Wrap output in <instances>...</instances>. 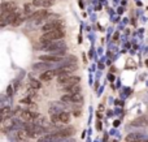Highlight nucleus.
Returning a JSON list of instances; mask_svg holds the SVG:
<instances>
[{
    "mask_svg": "<svg viewBox=\"0 0 148 142\" xmlns=\"http://www.w3.org/2000/svg\"><path fill=\"white\" fill-rule=\"evenodd\" d=\"M64 35H65V31L62 30V29L52 30V31H48V33H43V35L40 37V43L59 40V39H61V38H64Z\"/></svg>",
    "mask_w": 148,
    "mask_h": 142,
    "instance_id": "nucleus-3",
    "label": "nucleus"
},
{
    "mask_svg": "<svg viewBox=\"0 0 148 142\" xmlns=\"http://www.w3.org/2000/svg\"><path fill=\"white\" fill-rule=\"evenodd\" d=\"M70 120V115L68 112H57V114L51 115V121L53 124H66Z\"/></svg>",
    "mask_w": 148,
    "mask_h": 142,
    "instance_id": "nucleus-5",
    "label": "nucleus"
},
{
    "mask_svg": "<svg viewBox=\"0 0 148 142\" xmlns=\"http://www.w3.org/2000/svg\"><path fill=\"white\" fill-rule=\"evenodd\" d=\"M42 48L46 51L51 52L52 55L57 56H64L66 51V43L64 40H52V42H44L42 43Z\"/></svg>",
    "mask_w": 148,
    "mask_h": 142,
    "instance_id": "nucleus-1",
    "label": "nucleus"
},
{
    "mask_svg": "<svg viewBox=\"0 0 148 142\" xmlns=\"http://www.w3.org/2000/svg\"><path fill=\"white\" fill-rule=\"evenodd\" d=\"M138 142H148V139H144V141H138Z\"/></svg>",
    "mask_w": 148,
    "mask_h": 142,
    "instance_id": "nucleus-23",
    "label": "nucleus"
},
{
    "mask_svg": "<svg viewBox=\"0 0 148 142\" xmlns=\"http://www.w3.org/2000/svg\"><path fill=\"white\" fill-rule=\"evenodd\" d=\"M56 3V0H33V5L39 8H50Z\"/></svg>",
    "mask_w": 148,
    "mask_h": 142,
    "instance_id": "nucleus-13",
    "label": "nucleus"
},
{
    "mask_svg": "<svg viewBox=\"0 0 148 142\" xmlns=\"http://www.w3.org/2000/svg\"><path fill=\"white\" fill-rule=\"evenodd\" d=\"M147 139V134L143 133H130L126 137V142H138V141H144Z\"/></svg>",
    "mask_w": 148,
    "mask_h": 142,
    "instance_id": "nucleus-11",
    "label": "nucleus"
},
{
    "mask_svg": "<svg viewBox=\"0 0 148 142\" xmlns=\"http://www.w3.org/2000/svg\"><path fill=\"white\" fill-rule=\"evenodd\" d=\"M74 132H76L74 128H64V129H60V131H57V132H53V134H55L57 138L62 139V138H66V137L73 136Z\"/></svg>",
    "mask_w": 148,
    "mask_h": 142,
    "instance_id": "nucleus-9",
    "label": "nucleus"
},
{
    "mask_svg": "<svg viewBox=\"0 0 148 142\" xmlns=\"http://www.w3.org/2000/svg\"><path fill=\"white\" fill-rule=\"evenodd\" d=\"M55 63H48V61H40L38 64H34L33 65V69L36 72H47V71H51Z\"/></svg>",
    "mask_w": 148,
    "mask_h": 142,
    "instance_id": "nucleus-8",
    "label": "nucleus"
},
{
    "mask_svg": "<svg viewBox=\"0 0 148 142\" xmlns=\"http://www.w3.org/2000/svg\"><path fill=\"white\" fill-rule=\"evenodd\" d=\"M83 100V97H82V94L78 93V94H64L61 97V102L64 103H79Z\"/></svg>",
    "mask_w": 148,
    "mask_h": 142,
    "instance_id": "nucleus-7",
    "label": "nucleus"
},
{
    "mask_svg": "<svg viewBox=\"0 0 148 142\" xmlns=\"http://www.w3.org/2000/svg\"><path fill=\"white\" fill-rule=\"evenodd\" d=\"M8 94L9 95H12V87H8Z\"/></svg>",
    "mask_w": 148,
    "mask_h": 142,
    "instance_id": "nucleus-22",
    "label": "nucleus"
},
{
    "mask_svg": "<svg viewBox=\"0 0 148 142\" xmlns=\"http://www.w3.org/2000/svg\"><path fill=\"white\" fill-rule=\"evenodd\" d=\"M47 16H48V13H47L46 9H39V11H36V12H33L31 16L29 17V20H31V21H40V20H46Z\"/></svg>",
    "mask_w": 148,
    "mask_h": 142,
    "instance_id": "nucleus-10",
    "label": "nucleus"
},
{
    "mask_svg": "<svg viewBox=\"0 0 148 142\" xmlns=\"http://www.w3.org/2000/svg\"><path fill=\"white\" fill-rule=\"evenodd\" d=\"M25 16H23V14H20V13H18V14H17V16H16V18H14V20H13V22H12V25H13V26H20L21 25V24H22L23 22V21H25Z\"/></svg>",
    "mask_w": 148,
    "mask_h": 142,
    "instance_id": "nucleus-18",
    "label": "nucleus"
},
{
    "mask_svg": "<svg viewBox=\"0 0 148 142\" xmlns=\"http://www.w3.org/2000/svg\"><path fill=\"white\" fill-rule=\"evenodd\" d=\"M62 26H64V22L61 20H52L42 26V31L43 33H48V31L52 30H59V29H62Z\"/></svg>",
    "mask_w": 148,
    "mask_h": 142,
    "instance_id": "nucleus-6",
    "label": "nucleus"
},
{
    "mask_svg": "<svg viewBox=\"0 0 148 142\" xmlns=\"http://www.w3.org/2000/svg\"><path fill=\"white\" fill-rule=\"evenodd\" d=\"M20 103H25V104H31V103H33V102H31V99H30V98H25V99H22Z\"/></svg>",
    "mask_w": 148,
    "mask_h": 142,
    "instance_id": "nucleus-21",
    "label": "nucleus"
},
{
    "mask_svg": "<svg viewBox=\"0 0 148 142\" xmlns=\"http://www.w3.org/2000/svg\"><path fill=\"white\" fill-rule=\"evenodd\" d=\"M14 115H18L23 121H29V122H33L35 121L39 115L36 114L35 111H30V110H20V108H17L16 111H14Z\"/></svg>",
    "mask_w": 148,
    "mask_h": 142,
    "instance_id": "nucleus-4",
    "label": "nucleus"
},
{
    "mask_svg": "<svg viewBox=\"0 0 148 142\" xmlns=\"http://www.w3.org/2000/svg\"><path fill=\"white\" fill-rule=\"evenodd\" d=\"M56 77V73H55V69H51V71H47V72H43L40 74V81H51L52 78Z\"/></svg>",
    "mask_w": 148,
    "mask_h": 142,
    "instance_id": "nucleus-15",
    "label": "nucleus"
},
{
    "mask_svg": "<svg viewBox=\"0 0 148 142\" xmlns=\"http://www.w3.org/2000/svg\"><path fill=\"white\" fill-rule=\"evenodd\" d=\"M65 94H78L81 93V86L79 85H74V86H69V87H64Z\"/></svg>",
    "mask_w": 148,
    "mask_h": 142,
    "instance_id": "nucleus-17",
    "label": "nucleus"
},
{
    "mask_svg": "<svg viewBox=\"0 0 148 142\" xmlns=\"http://www.w3.org/2000/svg\"><path fill=\"white\" fill-rule=\"evenodd\" d=\"M17 11V4L14 1H3L1 3V12H13Z\"/></svg>",
    "mask_w": 148,
    "mask_h": 142,
    "instance_id": "nucleus-14",
    "label": "nucleus"
},
{
    "mask_svg": "<svg viewBox=\"0 0 148 142\" xmlns=\"http://www.w3.org/2000/svg\"><path fill=\"white\" fill-rule=\"evenodd\" d=\"M59 141H60V138H57L53 133L44 134V136H42L39 139H38V142H59Z\"/></svg>",
    "mask_w": 148,
    "mask_h": 142,
    "instance_id": "nucleus-16",
    "label": "nucleus"
},
{
    "mask_svg": "<svg viewBox=\"0 0 148 142\" xmlns=\"http://www.w3.org/2000/svg\"><path fill=\"white\" fill-rule=\"evenodd\" d=\"M57 81H59V85L64 87H69V86H74V85H79V81L81 78L77 76H72L70 73H64L57 76Z\"/></svg>",
    "mask_w": 148,
    "mask_h": 142,
    "instance_id": "nucleus-2",
    "label": "nucleus"
},
{
    "mask_svg": "<svg viewBox=\"0 0 148 142\" xmlns=\"http://www.w3.org/2000/svg\"><path fill=\"white\" fill-rule=\"evenodd\" d=\"M29 86H30L31 89H34V90H38V89L42 87V82H39L38 80H30Z\"/></svg>",
    "mask_w": 148,
    "mask_h": 142,
    "instance_id": "nucleus-20",
    "label": "nucleus"
},
{
    "mask_svg": "<svg viewBox=\"0 0 148 142\" xmlns=\"http://www.w3.org/2000/svg\"><path fill=\"white\" fill-rule=\"evenodd\" d=\"M12 111L9 107H3L1 108V120L3 119H7V117H11L12 116Z\"/></svg>",
    "mask_w": 148,
    "mask_h": 142,
    "instance_id": "nucleus-19",
    "label": "nucleus"
},
{
    "mask_svg": "<svg viewBox=\"0 0 148 142\" xmlns=\"http://www.w3.org/2000/svg\"><path fill=\"white\" fill-rule=\"evenodd\" d=\"M133 127H148V115H143L131 121Z\"/></svg>",
    "mask_w": 148,
    "mask_h": 142,
    "instance_id": "nucleus-12",
    "label": "nucleus"
}]
</instances>
